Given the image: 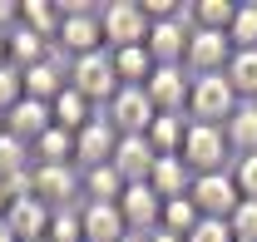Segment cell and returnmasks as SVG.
I'll list each match as a JSON object with an SVG mask.
<instances>
[{
  "instance_id": "6da1fadb",
  "label": "cell",
  "mask_w": 257,
  "mask_h": 242,
  "mask_svg": "<svg viewBox=\"0 0 257 242\" xmlns=\"http://www.w3.org/2000/svg\"><path fill=\"white\" fill-rule=\"evenodd\" d=\"M193 178L203 173H227V158H232V144H227L223 124H188V139H183V153Z\"/></svg>"
},
{
  "instance_id": "7a4b0ae2",
  "label": "cell",
  "mask_w": 257,
  "mask_h": 242,
  "mask_svg": "<svg viewBox=\"0 0 257 242\" xmlns=\"http://www.w3.org/2000/svg\"><path fill=\"white\" fill-rule=\"evenodd\" d=\"M104 50V25H99V10L94 5H69L60 20V35H55V55L64 60H84Z\"/></svg>"
},
{
  "instance_id": "3957f363",
  "label": "cell",
  "mask_w": 257,
  "mask_h": 242,
  "mask_svg": "<svg viewBox=\"0 0 257 242\" xmlns=\"http://www.w3.org/2000/svg\"><path fill=\"white\" fill-rule=\"evenodd\" d=\"M99 25H104V50H134L149 40V15H144V0H109L99 10Z\"/></svg>"
},
{
  "instance_id": "277c9868",
  "label": "cell",
  "mask_w": 257,
  "mask_h": 242,
  "mask_svg": "<svg viewBox=\"0 0 257 242\" xmlns=\"http://www.w3.org/2000/svg\"><path fill=\"white\" fill-rule=\"evenodd\" d=\"M237 94L227 84V74H193V94H188V119L193 124H227L237 114Z\"/></svg>"
},
{
  "instance_id": "5b68a950",
  "label": "cell",
  "mask_w": 257,
  "mask_h": 242,
  "mask_svg": "<svg viewBox=\"0 0 257 242\" xmlns=\"http://www.w3.org/2000/svg\"><path fill=\"white\" fill-rule=\"evenodd\" d=\"M69 89H79L94 109H99V104L109 109V99L124 89V84H119V74H114L109 50H94V55H84V60H69Z\"/></svg>"
},
{
  "instance_id": "8992f818",
  "label": "cell",
  "mask_w": 257,
  "mask_h": 242,
  "mask_svg": "<svg viewBox=\"0 0 257 242\" xmlns=\"http://www.w3.org/2000/svg\"><path fill=\"white\" fill-rule=\"evenodd\" d=\"M188 35H193V5H183L173 20H154L144 50L154 55V64H183L188 60Z\"/></svg>"
},
{
  "instance_id": "52a82bcc",
  "label": "cell",
  "mask_w": 257,
  "mask_h": 242,
  "mask_svg": "<svg viewBox=\"0 0 257 242\" xmlns=\"http://www.w3.org/2000/svg\"><path fill=\"white\" fill-rule=\"evenodd\" d=\"M104 119L114 124V134H119V139H144V134H149V124L159 119V109H154L149 89H119L114 99H109Z\"/></svg>"
},
{
  "instance_id": "ba28073f",
  "label": "cell",
  "mask_w": 257,
  "mask_h": 242,
  "mask_svg": "<svg viewBox=\"0 0 257 242\" xmlns=\"http://www.w3.org/2000/svg\"><path fill=\"white\" fill-rule=\"evenodd\" d=\"M188 198H193V208L203 212V217H223V222L242 208V193H237L232 168H227V173H203V178H193Z\"/></svg>"
},
{
  "instance_id": "9c48e42d",
  "label": "cell",
  "mask_w": 257,
  "mask_h": 242,
  "mask_svg": "<svg viewBox=\"0 0 257 242\" xmlns=\"http://www.w3.org/2000/svg\"><path fill=\"white\" fill-rule=\"evenodd\" d=\"M159 114H188V94H193V74L188 64H159L154 79L144 84Z\"/></svg>"
},
{
  "instance_id": "30bf717a",
  "label": "cell",
  "mask_w": 257,
  "mask_h": 242,
  "mask_svg": "<svg viewBox=\"0 0 257 242\" xmlns=\"http://www.w3.org/2000/svg\"><path fill=\"white\" fill-rule=\"evenodd\" d=\"M114 149H119V134H114V124L99 114L89 129H79V134H74V168H79V173L104 168V163L114 158Z\"/></svg>"
},
{
  "instance_id": "8fae6325",
  "label": "cell",
  "mask_w": 257,
  "mask_h": 242,
  "mask_svg": "<svg viewBox=\"0 0 257 242\" xmlns=\"http://www.w3.org/2000/svg\"><path fill=\"white\" fill-rule=\"evenodd\" d=\"M119 212H124L128 232L149 237V232H159V222H163V198L149 188V183H128L124 198H119Z\"/></svg>"
},
{
  "instance_id": "7c38bea8",
  "label": "cell",
  "mask_w": 257,
  "mask_h": 242,
  "mask_svg": "<svg viewBox=\"0 0 257 242\" xmlns=\"http://www.w3.org/2000/svg\"><path fill=\"white\" fill-rule=\"evenodd\" d=\"M232 60V40L223 30H193L188 35V74H223Z\"/></svg>"
},
{
  "instance_id": "4fadbf2b",
  "label": "cell",
  "mask_w": 257,
  "mask_h": 242,
  "mask_svg": "<svg viewBox=\"0 0 257 242\" xmlns=\"http://www.w3.org/2000/svg\"><path fill=\"white\" fill-rule=\"evenodd\" d=\"M30 183H35V198H40L50 212L69 208V203L79 198V168H40V163H35Z\"/></svg>"
},
{
  "instance_id": "5bb4252c",
  "label": "cell",
  "mask_w": 257,
  "mask_h": 242,
  "mask_svg": "<svg viewBox=\"0 0 257 242\" xmlns=\"http://www.w3.org/2000/svg\"><path fill=\"white\" fill-rule=\"evenodd\" d=\"M50 129H55V109L45 99H20L15 109H5V134H15L20 144H35Z\"/></svg>"
},
{
  "instance_id": "9a60e30c",
  "label": "cell",
  "mask_w": 257,
  "mask_h": 242,
  "mask_svg": "<svg viewBox=\"0 0 257 242\" xmlns=\"http://www.w3.org/2000/svg\"><path fill=\"white\" fill-rule=\"evenodd\" d=\"M20 74H25V99H45V104H55V99L69 89V64H64L60 55L30 64V69H20Z\"/></svg>"
},
{
  "instance_id": "2e32d148",
  "label": "cell",
  "mask_w": 257,
  "mask_h": 242,
  "mask_svg": "<svg viewBox=\"0 0 257 242\" xmlns=\"http://www.w3.org/2000/svg\"><path fill=\"white\" fill-rule=\"evenodd\" d=\"M79 222H84V242H124L128 237V222L119 212V203H84Z\"/></svg>"
},
{
  "instance_id": "e0dca14e",
  "label": "cell",
  "mask_w": 257,
  "mask_h": 242,
  "mask_svg": "<svg viewBox=\"0 0 257 242\" xmlns=\"http://www.w3.org/2000/svg\"><path fill=\"white\" fill-rule=\"evenodd\" d=\"M114 173L124 183H149V173H154V163H159V153H154V144L149 139H119V149H114Z\"/></svg>"
},
{
  "instance_id": "ac0fdd59",
  "label": "cell",
  "mask_w": 257,
  "mask_h": 242,
  "mask_svg": "<svg viewBox=\"0 0 257 242\" xmlns=\"http://www.w3.org/2000/svg\"><path fill=\"white\" fill-rule=\"evenodd\" d=\"M50 217H55V212L45 208L35 193H30V198H15V203H10V212H5V222H10L15 242H35V237H45V232H50Z\"/></svg>"
},
{
  "instance_id": "d6986e66",
  "label": "cell",
  "mask_w": 257,
  "mask_h": 242,
  "mask_svg": "<svg viewBox=\"0 0 257 242\" xmlns=\"http://www.w3.org/2000/svg\"><path fill=\"white\" fill-rule=\"evenodd\" d=\"M109 60H114V74H119L124 89H144V84L154 79V69H159L144 45H134V50H109Z\"/></svg>"
},
{
  "instance_id": "ffe728a7",
  "label": "cell",
  "mask_w": 257,
  "mask_h": 242,
  "mask_svg": "<svg viewBox=\"0 0 257 242\" xmlns=\"http://www.w3.org/2000/svg\"><path fill=\"white\" fill-rule=\"evenodd\" d=\"M149 188L159 193L163 203L168 198H188V188H193V173H188V163L173 153V158H159L154 163V173H149Z\"/></svg>"
},
{
  "instance_id": "44dd1931",
  "label": "cell",
  "mask_w": 257,
  "mask_h": 242,
  "mask_svg": "<svg viewBox=\"0 0 257 242\" xmlns=\"http://www.w3.org/2000/svg\"><path fill=\"white\" fill-rule=\"evenodd\" d=\"M188 114H159V119L149 124V144H154V153L159 158H173V153H183V139H188Z\"/></svg>"
},
{
  "instance_id": "7402d4cb",
  "label": "cell",
  "mask_w": 257,
  "mask_h": 242,
  "mask_svg": "<svg viewBox=\"0 0 257 242\" xmlns=\"http://www.w3.org/2000/svg\"><path fill=\"white\" fill-rule=\"evenodd\" d=\"M5 50H10V64H15V69H30V64H40V60L55 55V45H50L45 35L25 30V25H15V30L5 35Z\"/></svg>"
},
{
  "instance_id": "603a6c76",
  "label": "cell",
  "mask_w": 257,
  "mask_h": 242,
  "mask_svg": "<svg viewBox=\"0 0 257 242\" xmlns=\"http://www.w3.org/2000/svg\"><path fill=\"white\" fill-rule=\"evenodd\" d=\"M50 109H55V129H64V134H79V129H89V124L99 119V109L79 89H64Z\"/></svg>"
},
{
  "instance_id": "cb8c5ba5",
  "label": "cell",
  "mask_w": 257,
  "mask_h": 242,
  "mask_svg": "<svg viewBox=\"0 0 257 242\" xmlns=\"http://www.w3.org/2000/svg\"><path fill=\"white\" fill-rule=\"evenodd\" d=\"M35 163L40 168H74V134H64V129H50V134H40L30 144Z\"/></svg>"
},
{
  "instance_id": "d4e9b609",
  "label": "cell",
  "mask_w": 257,
  "mask_h": 242,
  "mask_svg": "<svg viewBox=\"0 0 257 242\" xmlns=\"http://www.w3.org/2000/svg\"><path fill=\"white\" fill-rule=\"evenodd\" d=\"M124 188H128V183L114 173V163L79 173V193H84V203H119V198H124Z\"/></svg>"
},
{
  "instance_id": "484cf974",
  "label": "cell",
  "mask_w": 257,
  "mask_h": 242,
  "mask_svg": "<svg viewBox=\"0 0 257 242\" xmlns=\"http://www.w3.org/2000/svg\"><path fill=\"white\" fill-rule=\"evenodd\" d=\"M223 74H227V84H232V94L242 104H257V50H232Z\"/></svg>"
},
{
  "instance_id": "4316f807",
  "label": "cell",
  "mask_w": 257,
  "mask_h": 242,
  "mask_svg": "<svg viewBox=\"0 0 257 242\" xmlns=\"http://www.w3.org/2000/svg\"><path fill=\"white\" fill-rule=\"evenodd\" d=\"M223 134H227V144H232L237 158L257 153V104H237V114L223 124Z\"/></svg>"
},
{
  "instance_id": "83f0119b",
  "label": "cell",
  "mask_w": 257,
  "mask_h": 242,
  "mask_svg": "<svg viewBox=\"0 0 257 242\" xmlns=\"http://www.w3.org/2000/svg\"><path fill=\"white\" fill-rule=\"evenodd\" d=\"M60 20H64V5H50V0H25L20 5V25L35 35H45L50 45H55V35H60Z\"/></svg>"
},
{
  "instance_id": "f1b7e54d",
  "label": "cell",
  "mask_w": 257,
  "mask_h": 242,
  "mask_svg": "<svg viewBox=\"0 0 257 242\" xmlns=\"http://www.w3.org/2000/svg\"><path fill=\"white\" fill-rule=\"evenodd\" d=\"M35 173V153L30 144H20L15 134H0V178H30Z\"/></svg>"
},
{
  "instance_id": "f546056e",
  "label": "cell",
  "mask_w": 257,
  "mask_h": 242,
  "mask_svg": "<svg viewBox=\"0 0 257 242\" xmlns=\"http://www.w3.org/2000/svg\"><path fill=\"white\" fill-rule=\"evenodd\" d=\"M237 0H193V30H232Z\"/></svg>"
},
{
  "instance_id": "4dcf8cb0",
  "label": "cell",
  "mask_w": 257,
  "mask_h": 242,
  "mask_svg": "<svg viewBox=\"0 0 257 242\" xmlns=\"http://www.w3.org/2000/svg\"><path fill=\"white\" fill-rule=\"evenodd\" d=\"M198 217H203V212L193 208V198H168V203H163V222H159V232L188 237L193 227H198Z\"/></svg>"
},
{
  "instance_id": "1f68e13d",
  "label": "cell",
  "mask_w": 257,
  "mask_h": 242,
  "mask_svg": "<svg viewBox=\"0 0 257 242\" xmlns=\"http://www.w3.org/2000/svg\"><path fill=\"white\" fill-rule=\"evenodd\" d=\"M227 40H232V50H257V0H237Z\"/></svg>"
},
{
  "instance_id": "d6a6232c",
  "label": "cell",
  "mask_w": 257,
  "mask_h": 242,
  "mask_svg": "<svg viewBox=\"0 0 257 242\" xmlns=\"http://www.w3.org/2000/svg\"><path fill=\"white\" fill-rule=\"evenodd\" d=\"M50 242H84V222H79V208H60L50 217Z\"/></svg>"
},
{
  "instance_id": "836d02e7",
  "label": "cell",
  "mask_w": 257,
  "mask_h": 242,
  "mask_svg": "<svg viewBox=\"0 0 257 242\" xmlns=\"http://www.w3.org/2000/svg\"><path fill=\"white\" fill-rule=\"evenodd\" d=\"M20 99H25V74H20L15 64H0V114L15 109Z\"/></svg>"
},
{
  "instance_id": "e575fe53",
  "label": "cell",
  "mask_w": 257,
  "mask_h": 242,
  "mask_svg": "<svg viewBox=\"0 0 257 242\" xmlns=\"http://www.w3.org/2000/svg\"><path fill=\"white\" fill-rule=\"evenodd\" d=\"M227 227H232L237 242H257V203H252V198H242V208L227 217Z\"/></svg>"
},
{
  "instance_id": "d590c367",
  "label": "cell",
  "mask_w": 257,
  "mask_h": 242,
  "mask_svg": "<svg viewBox=\"0 0 257 242\" xmlns=\"http://www.w3.org/2000/svg\"><path fill=\"white\" fill-rule=\"evenodd\" d=\"M183 242H237V237H232V227H227L223 217H198V227Z\"/></svg>"
},
{
  "instance_id": "8d00e7d4",
  "label": "cell",
  "mask_w": 257,
  "mask_h": 242,
  "mask_svg": "<svg viewBox=\"0 0 257 242\" xmlns=\"http://www.w3.org/2000/svg\"><path fill=\"white\" fill-rule=\"evenodd\" d=\"M232 178H237V193L257 203V153H247V158L232 163Z\"/></svg>"
},
{
  "instance_id": "74e56055",
  "label": "cell",
  "mask_w": 257,
  "mask_h": 242,
  "mask_svg": "<svg viewBox=\"0 0 257 242\" xmlns=\"http://www.w3.org/2000/svg\"><path fill=\"white\" fill-rule=\"evenodd\" d=\"M20 25V5H10V0H0V35H10Z\"/></svg>"
},
{
  "instance_id": "f35d334b",
  "label": "cell",
  "mask_w": 257,
  "mask_h": 242,
  "mask_svg": "<svg viewBox=\"0 0 257 242\" xmlns=\"http://www.w3.org/2000/svg\"><path fill=\"white\" fill-rule=\"evenodd\" d=\"M10 203H15V198H10V183L0 178V217H5V212H10Z\"/></svg>"
},
{
  "instance_id": "ab89813d",
  "label": "cell",
  "mask_w": 257,
  "mask_h": 242,
  "mask_svg": "<svg viewBox=\"0 0 257 242\" xmlns=\"http://www.w3.org/2000/svg\"><path fill=\"white\" fill-rule=\"evenodd\" d=\"M149 242H183V237H173V232H149Z\"/></svg>"
},
{
  "instance_id": "60d3db41",
  "label": "cell",
  "mask_w": 257,
  "mask_h": 242,
  "mask_svg": "<svg viewBox=\"0 0 257 242\" xmlns=\"http://www.w3.org/2000/svg\"><path fill=\"white\" fill-rule=\"evenodd\" d=\"M0 242H15V232H10V222L0 217Z\"/></svg>"
},
{
  "instance_id": "b9f144b4",
  "label": "cell",
  "mask_w": 257,
  "mask_h": 242,
  "mask_svg": "<svg viewBox=\"0 0 257 242\" xmlns=\"http://www.w3.org/2000/svg\"><path fill=\"white\" fill-rule=\"evenodd\" d=\"M0 64H10V50H5V35H0Z\"/></svg>"
},
{
  "instance_id": "7bdbcfd3",
  "label": "cell",
  "mask_w": 257,
  "mask_h": 242,
  "mask_svg": "<svg viewBox=\"0 0 257 242\" xmlns=\"http://www.w3.org/2000/svg\"><path fill=\"white\" fill-rule=\"evenodd\" d=\"M124 242H149V237H139V232H128V237H124Z\"/></svg>"
},
{
  "instance_id": "ee69618b",
  "label": "cell",
  "mask_w": 257,
  "mask_h": 242,
  "mask_svg": "<svg viewBox=\"0 0 257 242\" xmlns=\"http://www.w3.org/2000/svg\"><path fill=\"white\" fill-rule=\"evenodd\" d=\"M0 134H5V114H0Z\"/></svg>"
},
{
  "instance_id": "f6af8a7d",
  "label": "cell",
  "mask_w": 257,
  "mask_h": 242,
  "mask_svg": "<svg viewBox=\"0 0 257 242\" xmlns=\"http://www.w3.org/2000/svg\"><path fill=\"white\" fill-rule=\"evenodd\" d=\"M35 242H50V237H35Z\"/></svg>"
}]
</instances>
